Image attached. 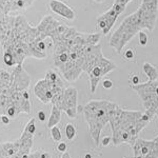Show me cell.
<instances>
[{"mask_svg":"<svg viewBox=\"0 0 158 158\" xmlns=\"http://www.w3.org/2000/svg\"><path fill=\"white\" fill-rule=\"evenodd\" d=\"M158 14V0H142L138 10L122 20L110 39V47L120 54L124 45L142 29L154 30Z\"/></svg>","mask_w":158,"mask_h":158,"instance_id":"6da1fadb","label":"cell"},{"mask_svg":"<svg viewBox=\"0 0 158 158\" xmlns=\"http://www.w3.org/2000/svg\"><path fill=\"white\" fill-rule=\"evenodd\" d=\"M140 111H128L119 106L109 123L112 129V140L115 147L122 143L133 144L148 122L141 118Z\"/></svg>","mask_w":158,"mask_h":158,"instance_id":"7a4b0ae2","label":"cell"},{"mask_svg":"<svg viewBox=\"0 0 158 158\" xmlns=\"http://www.w3.org/2000/svg\"><path fill=\"white\" fill-rule=\"evenodd\" d=\"M118 108L116 103L109 100H91L83 106L82 112L89 126V133L97 146H99L103 128L110 122Z\"/></svg>","mask_w":158,"mask_h":158,"instance_id":"3957f363","label":"cell"},{"mask_svg":"<svg viewBox=\"0 0 158 158\" xmlns=\"http://www.w3.org/2000/svg\"><path fill=\"white\" fill-rule=\"evenodd\" d=\"M134 91L137 92L146 109V113L153 119L158 116V81H149L131 85Z\"/></svg>","mask_w":158,"mask_h":158,"instance_id":"277c9868","label":"cell"},{"mask_svg":"<svg viewBox=\"0 0 158 158\" xmlns=\"http://www.w3.org/2000/svg\"><path fill=\"white\" fill-rule=\"evenodd\" d=\"M77 98H78V92L74 86H68L64 89V91L59 95L53 97L51 100L52 106H57L60 111L65 112V114L70 118H76L77 116Z\"/></svg>","mask_w":158,"mask_h":158,"instance_id":"5b68a950","label":"cell"},{"mask_svg":"<svg viewBox=\"0 0 158 158\" xmlns=\"http://www.w3.org/2000/svg\"><path fill=\"white\" fill-rule=\"evenodd\" d=\"M115 69L116 65L112 61L106 59L103 55L100 56L92 64V67L86 72L89 75V78H90V90L92 94H94L96 92L99 81L102 79L103 76L109 74L110 72H112V71H114Z\"/></svg>","mask_w":158,"mask_h":158,"instance_id":"8992f818","label":"cell"},{"mask_svg":"<svg viewBox=\"0 0 158 158\" xmlns=\"http://www.w3.org/2000/svg\"><path fill=\"white\" fill-rule=\"evenodd\" d=\"M134 158H158V138L146 140L137 138L132 144Z\"/></svg>","mask_w":158,"mask_h":158,"instance_id":"52a82bcc","label":"cell"},{"mask_svg":"<svg viewBox=\"0 0 158 158\" xmlns=\"http://www.w3.org/2000/svg\"><path fill=\"white\" fill-rule=\"evenodd\" d=\"M131 1H133V0H115L114 4L112 6V7L109 11L98 17V19L103 20L106 23V27L102 31V34L104 35L109 34V32L111 31L112 27H113V25L115 24L118 16L124 12L128 3H130Z\"/></svg>","mask_w":158,"mask_h":158,"instance_id":"ba28073f","label":"cell"},{"mask_svg":"<svg viewBox=\"0 0 158 158\" xmlns=\"http://www.w3.org/2000/svg\"><path fill=\"white\" fill-rule=\"evenodd\" d=\"M31 85V76L24 70L22 64L16 65L12 72L11 89L14 91H27Z\"/></svg>","mask_w":158,"mask_h":158,"instance_id":"9c48e42d","label":"cell"},{"mask_svg":"<svg viewBox=\"0 0 158 158\" xmlns=\"http://www.w3.org/2000/svg\"><path fill=\"white\" fill-rule=\"evenodd\" d=\"M60 24V22L58 20H56L53 16H44L42 20L40 21V23L37 25V31H38V36L37 39L43 40L47 39L52 36V34L54 33V31L57 29V27Z\"/></svg>","mask_w":158,"mask_h":158,"instance_id":"30bf717a","label":"cell"},{"mask_svg":"<svg viewBox=\"0 0 158 158\" xmlns=\"http://www.w3.org/2000/svg\"><path fill=\"white\" fill-rule=\"evenodd\" d=\"M49 7L53 13L59 15V16L63 17V18L70 20V21L74 20L76 17L75 11L71 6H69L67 3L61 1V0H50Z\"/></svg>","mask_w":158,"mask_h":158,"instance_id":"8fae6325","label":"cell"},{"mask_svg":"<svg viewBox=\"0 0 158 158\" xmlns=\"http://www.w3.org/2000/svg\"><path fill=\"white\" fill-rule=\"evenodd\" d=\"M10 100L11 102L19 110L20 113H31V101L30 99H25L23 97V94L20 91H14L12 90L11 95H10Z\"/></svg>","mask_w":158,"mask_h":158,"instance_id":"7c38bea8","label":"cell"},{"mask_svg":"<svg viewBox=\"0 0 158 158\" xmlns=\"http://www.w3.org/2000/svg\"><path fill=\"white\" fill-rule=\"evenodd\" d=\"M20 151V143L18 139L15 141H7L0 143V158H13Z\"/></svg>","mask_w":158,"mask_h":158,"instance_id":"4fadbf2b","label":"cell"},{"mask_svg":"<svg viewBox=\"0 0 158 158\" xmlns=\"http://www.w3.org/2000/svg\"><path fill=\"white\" fill-rule=\"evenodd\" d=\"M11 92V86H0V116L6 115V108L10 104Z\"/></svg>","mask_w":158,"mask_h":158,"instance_id":"5bb4252c","label":"cell"},{"mask_svg":"<svg viewBox=\"0 0 158 158\" xmlns=\"http://www.w3.org/2000/svg\"><path fill=\"white\" fill-rule=\"evenodd\" d=\"M61 120V111L57 106H52V111H51L50 117H49V121H48V128L51 129L53 127L57 126Z\"/></svg>","mask_w":158,"mask_h":158,"instance_id":"9a60e30c","label":"cell"},{"mask_svg":"<svg viewBox=\"0 0 158 158\" xmlns=\"http://www.w3.org/2000/svg\"><path fill=\"white\" fill-rule=\"evenodd\" d=\"M35 132H36V119L32 118V119H30L27 124H25L21 136L27 137V138H34Z\"/></svg>","mask_w":158,"mask_h":158,"instance_id":"2e32d148","label":"cell"},{"mask_svg":"<svg viewBox=\"0 0 158 158\" xmlns=\"http://www.w3.org/2000/svg\"><path fill=\"white\" fill-rule=\"evenodd\" d=\"M142 69H143V72L146 73V75L149 77V81H155L158 79L157 69L150 62H144L142 64Z\"/></svg>","mask_w":158,"mask_h":158,"instance_id":"e0dca14e","label":"cell"},{"mask_svg":"<svg viewBox=\"0 0 158 158\" xmlns=\"http://www.w3.org/2000/svg\"><path fill=\"white\" fill-rule=\"evenodd\" d=\"M12 73L4 69H0V86H11Z\"/></svg>","mask_w":158,"mask_h":158,"instance_id":"ac0fdd59","label":"cell"},{"mask_svg":"<svg viewBox=\"0 0 158 158\" xmlns=\"http://www.w3.org/2000/svg\"><path fill=\"white\" fill-rule=\"evenodd\" d=\"M3 62L6 67L10 68H15L16 65H18L14 54L12 52H9V51H3Z\"/></svg>","mask_w":158,"mask_h":158,"instance_id":"d6986e66","label":"cell"},{"mask_svg":"<svg viewBox=\"0 0 158 158\" xmlns=\"http://www.w3.org/2000/svg\"><path fill=\"white\" fill-rule=\"evenodd\" d=\"M20 114V112H19V110L16 108V106H14L12 102H11V100H10V104H9V106L6 108V115L7 117H10L11 119H15L17 116H18Z\"/></svg>","mask_w":158,"mask_h":158,"instance_id":"ffe728a7","label":"cell"},{"mask_svg":"<svg viewBox=\"0 0 158 158\" xmlns=\"http://www.w3.org/2000/svg\"><path fill=\"white\" fill-rule=\"evenodd\" d=\"M76 134H77V131H76V128L73 123H68L65 126V136L69 140H73L76 137Z\"/></svg>","mask_w":158,"mask_h":158,"instance_id":"44dd1931","label":"cell"},{"mask_svg":"<svg viewBox=\"0 0 158 158\" xmlns=\"http://www.w3.org/2000/svg\"><path fill=\"white\" fill-rule=\"evenodd\" d=\"M50 133H51V137L54 140L55 142H59L61 141V138H62V135H61V131L60 129L58 128L57 126L53 127V128L50 129Z\"/></svg>","mask_w":158,"mask_h":158,"instance_id":"7402d4cb","label":"cell"},{"mask_svg":"<svg viewBox=\"0 0 158 158\" xmlns=\"http://www.w3.org/2000/svg\"><path fill=\"white\" fill-rule=\"evenodd\" d=\"M48 80H51V81H54V82H58V81H62V79L60 78V76L58 75L55 71L53 70H49L47 73H45V77Z\"/></svg>","mask_w":158,"mask_h":158,"instance_id":"603a6c76","label":"cell"},{"mask_svg":"<svg viewBox=\"0 0 158 158\" xmlns=\"http://www.w3.org/2000/svg\"><path fill=\"white\" fill-rule=\"evenodd\" d=\"M138 37H139V44L141 45V47H144V45H147L148 43V35L146 34L144 32H142V31H140L138 33Z\"/></svg>","mask_w":158,"mask_h":158,"instance_id":"cb8c5ba5","label":"cell"},{"mask_svg":"<svg viewBox=\"0 0 158 158\" xmlns=\"http://www.w3.org/2000/svg\"><path fill=\"white\" fill-rule=\"evenodd\" d=\"M67 149H68V146L64 141H59L57 144V151L58 152H61V153H64L67 152Z\"/></svg>","mask_w":158,"mask_h":158,"instance_id":"d4e9b609","label":"cell"},{"mask_svg":"<svg viewBox=\"0 0 158 158\" xmlns=\"http://www.w3.org/2000/svg\"><path fill=\"white\" fill-rule=\"evenodd\" d=\"M124 57H126V59H128V60H132V59H134L135 54L132 50H127L126 52H124Z\"/></svg>","mask_w":158,"mask_h":158,"instance_id":"484cf974","label":"cell"},{"mask_svg":"<svg viewBox=\"0 0 158 158\" xmlns=\"http://www.w3.org/2000/svg\"><path fill=\"white\" fill-rule=\"evenodd\" d=\"M102 85L104 89H112L113 88V82H112V80H110V79H104L103 82H102Z\"/></svg>","mask_w":158,"mask_h":158,"instance_id":"4316f807","label":"cell"},{"mask_svg":"<svg viewBox=\"0 0 158 158\" xmlns=\"http://www.w3.org/2000/svg\"><path fill=\"white\" fill-rule=\"evenodd\" d=\"M112 140V136H106L103 137L102 140H101V144H102L103 147H108L110 144V142H111Z\"/></svg>","mask_w":158,"mask_h":158,"instance_id":"83f0119b","label":"cell"},{"mask_svg":"<svg viewBox=\"0 0 158 158\" xmlns=\"http://www.w3.org/2000/svg\"><path fill=\"white\" fill-rule=\"evenodd\" d=\"M1 123L4 124V126H7V124H10V122H11V118L10 117H7L6 115H1Z\"/></svg>","mask_w":158,"mask_h":158,"instance_id":"f1b7e54d","label":"cell"},{"mask_svg":"<svg viewBox=\"0 0 158 158\" xmlns=\"http://www.w3.org/2000/svg\"><path fill=\"white\" fill-rule=\"evenodd\" d=\"M37 117H38V119H39V121H44L45 119H47V114H45V112L44 111H39L38 112V114H37Z\"/></svg>","mask_w":158,"mask_h":158,"instance_id":"f546056e","label":"cell"},{"mask_svg":"<svg viewBox=\"0 0 158 158\" xmlns=\"http://www.w3.org/2000/svg\"><path fill=\"white\" fill-rule=\"evenodd\" d=\"M140 83V78L138 75H133L132 76V85H136Z\"/></svg>","mask_w":158,"mask_h":158,"instance_id":"4dcf8cb0","label":"cell"},{"mask_svg":"<svg viewBox=\"0 0 158 158\" xmlns=\"http://www.w3.org/2000/svg\"><path fill=\"white\" fill-rule=\"evenodd\" d=\"M61 158H72V157H71V155L69 154L68 152H64V153H62V156H61Z\"/></svg>","mask_w":158,"mask_h":158,"instance_id":"1f68e13d","label":"cell"},{"mask_svg":"<svg viewBox=\"0 0 158 158\" xmlns=\"http://www.w3.org/2000/svg\"><path fill=\"white\" fill-rule=\"evenodd\" d=\"M85 158H93V156H92L90 153H86V154L85 155Z\"/></svg>","mask_w":158,"mask_h":158,"instance_id":"d6a6232c","label":"cell"},{"mask_svg":"<svg viewBox=\"0 0 158 158\" xmlns=\"http://www.w3.org/2000/svg\"><path fill=\"white\" fill-rule=\"evenodd\" d=\"M95 1H96V2H102L103 0H95Z\"/></svg>","mask_w":158,"mask_h":158,"instance_id":"836d02e7","label":"cell"},{"mask_svg":"<svg viewBox=\"0 0 158 158\" xmlns=\"http://www.w3.org/2000/svg\"><path fill=\"white\" fill-rule=\"evenodd\" d=\"M123 158H124V157H123Z\"/></svg>","mask_w":158,"mask_h":158,"instance_id":"e575fe53","label":"cell"}]
</instances>
